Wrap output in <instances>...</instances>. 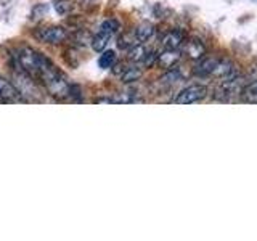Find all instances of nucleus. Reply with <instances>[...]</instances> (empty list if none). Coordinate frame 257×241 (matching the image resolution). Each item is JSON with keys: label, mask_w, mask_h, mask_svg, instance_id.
<instances>
[{"label": "nucleus", "mask_w": 257, "mask_h": 241, "mask_svg": "<svg viewBox=\"0 0 257 241\" xmlns=\"http://www.w3.org/2000/svg\"><path fill=\"white\" fill-rule=\"evenodd\" d=\"M124 69H125V66L124 64H114V66H112V72H114V74H117V76H120L124 72Z\"/></svg>", "instance_id": "aec40b11"}, {"label": "nucleus", "mask_w": 257, "mask_h": 241, "mask_svg": "<svg viewBox=\"0 0 257 241\" xmlns=\"http://www.w3.org/2000/svg\"><path fill=\"white\" fill-rule=\"evenodd\" d=\"M185 40H187V36L185 32L180 29H171L163 34L161 37V44H163L164 48H171V50H180L183 47Z\"/></svg>", "instance_id": "39448f33"}, {"label": "nucleus", "mask_w": 257, "mask_h": 241, "mask_svg": "<svg viewBox=\"0 0 257 241\" xmlns=\"http://www.w3.org/2000/svg\"><path fill=\"white\" fill-rule=\"evenodd\" d=\"M120 29V24L117 20H106V21H103L101 23V26H100V31L101 32H108V34H116V32Z\"/></svg>", "instance_id": "a211bd4d"}, {"label": "nucleus", "mask_w": 257, "mask_h": 241, "mask_svg": "<svg viewBox=\"0 0 257 241\" xmlns=\"http://www.w3.org/2000/svg\"><path fill=\"white\" fill-rule=\"evenodd\" d=\"M182 80V72L179 68H172V69H167L166 74L161 77V82L163 84H175V82H180Z\"/></svg>", "instance_id": "f3484780"}, {"label": "nucleus", "mask_w": 257, "mask_h": 241, "mask_svg": "<svg viewBox=\"0 0 257 241\" xmlns=\"http://www.w3.org/2000/svg\"><path fill=\"white\" fill-rule=\"evenodd\" d=\"M148 53H150V50L143 44H137L127 50V58H128V61H132L135 64H142V61L145 60V56Z\"/></svg>", "instance_id": "9b49d317"}, {"label": "nucleus", "mask_w": 257, "mask_h": 241, "mask_svg": "<svg viewBox=\"0 0 257 241\" xmlns=\"http://www.w3.org/2000/svg\"><path fill=\"white\" fill-rule=\"evenodd\" d=\"M23 96L16 90V87L8 82L7 79L0 77V101H21Z\"/></svg>", "instance_id": "1a4fd4ad"}, {"label": "nucleus", "mask_w": 257, "mask_h": 241, "mask_svg": "<svg viewBox=\"0 0 257 241\" xmlns=\"http://www.w3.org/2000/svg\"><path fill=\"white\" fill-rule=\"evenodd\" d=\"M219 60L220 58H217V56H203L201 60H198L195 69H193V74L199 77H212Z\"/></svg>", "instance_id": "0eeeda50"}, {"label": "nucleus", "mask_w": 257, "mask_h": 241, "mask_svg": "<svg viewBox=\"0 0 257 241\" xmlns=\"http://www.w3.org/2000/svg\"><path fill=\"white\" fill-rule=\"evenodd\" d=\"M111 34H108V32H98L95 37H92V48L95 52H103V50H106V47L109 44V40H111Z\"/></svg>", "instance_id": "ddd939ff"}, {"label": "nucleus", "mask_w": 257, "mask_h": 241, "mask_svg": "<svg viewBox=\"0 0 257 241\" xmlns=\"http://www.w3.org/2000/svg\"><path fill=\"white\" fill-rule=\"evenodd\" d=\"M182 58V52L180 50H171V48H164V52L158 53V58H156V64L161 69H172L179 64Z\"/></svg>", "instance_id": "423d86ee"}, {"label": "nucleus", "mask_w": 257, "mask_h": 241, "mask_svg": "<svg viewBox=\"0 0 257 241\" xmlns=\"http://www.w3.org/2000/svg\"><path fill=\"white\" fill-rule=\"evenodd\" d=\"M137 44H140V42L137 40L134 32H125V34L120 36L119 40H117V45H119L120 50H128V48H132Z\"/></svg>", "instance_id": "dca6fc26"}, {"label": "nucleus", "mask_w": 257, "mask_h": 241, "mask_svg": "<svg viewBox=\"0 0 257 241\" xmlns=\"http://www.w3.org/2000/svg\"><path fill=\"white\" fill-rule=\"evenodd\" d=\"M246 79L241 77L238 72L235 76L227 77L220 80L219 88H217V95H215V100H220V101H231L235 100L236 96H241V92H243V87L246 85L244 82Z\"/></svg>", "instance_id": "f03ea898"}, {"label": "nucleus", "mask_w": 257, "mask_h": 241, "mask_svg": "<svg viewBox=\"0 0 257 241\" xmlns=\"http://www.w3.org/2000/svg\"><path fill=\"white\" fill-rule=\"evenodd\" d=\"M207 96V88L204 85L199 84H193L182 88V90L177 93L174 98V103L177 104H191V103H198L201 100H204Z\"/></svg>", "instance_id": "20e7f679"}, {"label": "nucleus", "mask_w": 257, "mask_h": 241, "mask_svg": "<svg viewBox=\"0 0 257 241\" xmlns=\"http://www.w3.org/2000/svg\"><path fill=\"white\" fill-rule=\"evenodd\" d=\"M71 39H74V44L82 45V47L92 44V36L88 34V32H85V31H77V32H74V34L71 36Z\"/></svg>", "instance_id": "6ab92c4d"}, {"label": "nucleus", "mask_w": 257, "mask_h": 241, "mask_svg": "<svg viewBox=\"0 0 257 241\" xmlns=\"http://www.w3.org/2000/svg\"><path fill=\"white\" fill-rule=\"evenodd\" d=\"M183 52L188 55V58L198 61L206 56V45L198 39H188L183 44Z\"/></svg>", "instance_id": "6e6552de"}, {"label": "nucleus", "mask_w": 257, "mask_h": 241, "mask_svg": "<svg viewBox=\"0 0 257 241\" xmlns=\"http://www.w3.org/2000/svg\"><path fill=\"white\" fill-rule=\"evenodd\" d=\"M34 37L39 42L47 44V45H60L63 42H66L69 39V32L64 29L63 26H45L39 28L34 32Z\"/></svg>", "instance_id": "7ed1b4c3"}, {"label": "nucleus", "mask_w": 257, "mask_h": 241, "mask_svg": "<svg viewBox=\"0 0 257 241\" xmlns=\"http://www.w3.org/2000/svg\"><path fill=\"white\" fill-rule=\"evenodd\" d=\"M15 60L18 61L20 66L26 71L32 79H39L48 68L53 66V63L48 60L45 55H42L40 52H37L36 48H32L29 45H21L20 48H16Z\"/></svg>", "instance_id": "f257e3e1"}, {"label": "nucleus", "mask_w": 257, "mask_h": 241, "mask_svg": "<svg viewBox=\"0 0 257 241\" xmlns=\"http://www.w3.org/2000/svg\"><path fill=\"white\" fill-rule=\"evenodd\" d=\"M134 34H135L137 40H139L140 44H145L156 34V28L153 26V24H150V23H143V24H140V26L135 28Z\"/></svg>", "instance_id": "9d476101"}, {"label": "nucleus", "mask_w": 257, "mask_h": 241, "mask_svg": "<svg viewBox=\"0 0 257 241\" xmlns=\"http://www.w3.org/2000/svg\"><path fill=\"white\" fill-rule=\"evenodd\" d=\"M143 74V69L140 64H135V66H131V68H125L124 72L120 74V80H122L124 84H132V82H137Z\"/></svg>", "instance_id": "f8f14e48"}, {"label": "nucleus", "mask_w": 257, "mask_h": 241, "mask_svg": "<svg viewBox=\"0 0 257 241\" xmlns=\"http://www.w3.org/2000/svg\"><path fill=\"white\" fill-rule=\"evenodd\" d=\"M117 63V56L112 50H103V53L98 58V66L103 69H111Z\"/></svg>", "instance_id": "2eb2a0df"}, {"label": "nucleus", "mask_w": 257, "mask_h": 241, "mask_svg": "<svg viewBox=\"0 0 257 241\" xmlns=\"http://www.w3.org/2000/svg\"><path fill=\"white\" fill-rule=\"evenodd\" d=\"M241 100L246 103H257V79H254L252 82H249L243 87Z\"/></svg>", "instance_id": "4468645a"}]
</instances>
